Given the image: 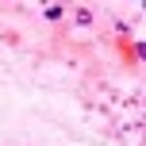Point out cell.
Masks as SVG:
<instances>
[{"label": "cell", "mask_w": 146, "mask_h": 146, "mask_svg": "<svg viewBox=\"0 0 146 146\" xmlns=\"http://www.w3.org/2000/svg\"><path fill=\"white\" fill-rule=\"evenodd\" d=\"M62 12H66L62 4H50V8H46V19H62Z\"/></svg>", "instance_id": "1"}]
</instances>
